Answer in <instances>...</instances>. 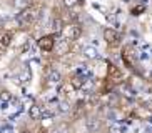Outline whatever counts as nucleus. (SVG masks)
Segmentation results:
<instances>
[{"mask_svg":"<svg viewBox=\"0 0 152 133\" xmlns=\"http://www.w3.org/2000/svg\"><path fill=\"white\" fill-rule=\"evenodd\" d=\"M39 17H40V9L35 7V5H30V7L20 10L17 13V23L22 28H27V27L34 25L39 20Z\"/></svg>","mask_w":152,"mask_h":133,"instance_id":"f257e3e1","label":"nucleus"},{"mask_svg":"<svg viewBox=\"0 0 152 133\" xmlns=\"http://www.w3.org/2000/svg\"><path fill=\"white\" fill-rule=\"evenodd\" d=\"M80 35H82V27L77 25V23H69V25L64 27V30H62V37L67 38V40H70V42L79 40Z\"/></svg>","mask_w":152,"mask_h":133,"instance_id":"f03ea898","label":"nucleus"},{"mask_svg":"<svg viewBox=\"0 0 152 133\" xmlns=\"http://www.w3.org/2000/svg\"><path fill=\"white\" fill-rule=\"evenodd\" d=\"M57 37H55V33H49V35H44L40 37V38L37 40V45H39V48L42 50V52H52V50L55 48V43H57Z\"/></svg>","mask_w":152,"mask_h":133,"instance_id":"7ed1b4c3","label":"nucleus"},{"mask_svg":"<svg viewBox=\"0 0 152 133\" xmlns=\"http://www.w3.org/2000/svg\"><path fill=\"white\" fill-rule=\"evenodd\" d=\"M107 68H109V75H107V80H110L112 83H119L124 80L122 77V72L117 68L115 65H112V63H107Z\"/></svg>","mask_w":152,"mask_h":133,"instance_id":"20e7f679","label":"nucleus"},{"mask_svg":"<svg viewBox=\"0 0 152 133\" xmlns=\"http://www.w3.org/2000/svg\"><path fill=\"white\" fill-rule=\"evenodd\" d=\"M104 40L107 42V45L115 47V45H119V33L114 28H105L104 30Z\"/></svg>","mask_w":152,"mask_h":133,"instance_id":"39448f33","label":"nucleus"},{"mask_svg":"<svg viewBox=\"0 0 152 133\" xmlns=\"http://www.w3.org/2000/svg\"><path fill=\"white\" fill-rule=\"evenodd\" d=\"M70 40H67V38H60V40H57V43H55V53L57 55H65V53H69L70 52Z\"/></svg>","mask_w":152,"mask_h":133,"instance_id":"423d86ee","label":"nucleus"},{"mask_svg":"<svg viewBox=\"0 0 152 133\" xmlns=\"http://www.w3.org/2000/svg\"><path fill=\"white\" fill-rule=\"evenodd\" d=\"M12 38H14V35H12V32H0V53H4L5 50L10 47V43H12Z\"/></svg>","mask_w":152,"mask_h":133,"instance_id":"0eeeda50","label":"nucleus"},{"mask_svg":"<svg viewBox=\"0 0 152 133\" xmlns=\"http://www.w3.org/2000/svg\"><path fill=\"white\" fill-rule=\"evenodd\" d=\"M28 115H30L32 120H40L44 116V110H42L40 105H32L30 110H28Z\"/></svg>","mask_w":152,"mask_h":133,"instance_id":"6e6552de","label":"nucleus"},{"mask_svg":"<svg viewBox=\"0 0 152 133\" xmlns=\"http://www.w3.org/2000/svg\"><path fill=\"white\" fill-rule=\"evenodd\" d=\"M130 48L129 47H125L124 50H122V58H124V62H125V65L129 66V68H134V60H132V55H130Z\"/></svg>","mask_w":152,"mask_h":133,"instance_id":"1a4fd4ad","label":"nucleus"},{"mask_svg":"<svg viewBox=\"0 0 152 133\" xmlns=\"http://www.w3.org/2000/svg\"><path fill=\"white\" fill-rule=\"evenodd\" d=\"M70 85H72V88H74V90L82 88V85H84V78H82L80 75H72V78H70Z\"/></svg>","mask_w":152,"mask_h":133,"instance_id":"9d476101","label":"nucleus"},{"mask_svg":"<svg viewBox=\"0 0 152 133\" xmlns=\"http://www.w3.org/2000/svg\"><path fill=\"white\" fill-rule=\"evenodd\" d=\"M52 27H54V32H62L64 30V20H62V17H57V18H54V22H52Z\"/></svg>","mask_w":152,"mask_h":133,"instance_id":"9b49d317","label":"nucleus"},{"mask_svg":"<svg viewBox=\"0 0 152 133\" xmlns=\"http://www.w3.org/2000/svg\"><path fill=\"white\" fill-rule=\"evenodd\" d=\"M144 12H145V5H142V4L134 5V7L130 9V13H132L134 17H137V15H140V13H144Z\"/></svg>","mask_w":152,"mask_h":133,"instance_id":"f8f14e48","label":"nucleus"},{"mask_svg":"<svg viewBox=\"0 0 152 133\" xmlns=\"http://www.w3.org/2000/svg\"><path fill=\"white\" fill-rule=\"evenodd\" d=\"M62 4L65 9H74V7H77V4H80V0H62Z\"/></svg>","mask_w":152,"mask_h":133,"instance_id":"ddd939ff","label":"nucleus"},{"mask_svg":"<svg viewBox=\"0 0 152 133\" xmlns=\"http://www.w3.org/2000/svg\"><path fill=\"white\" fill-rule=\"evenodd\" d=\"M30 2L28 0H15V7H18L20 10H23V9H27V7H30Z\"/></svg>","mask_w":152,"mask_h":133,"instance_id":"4468645a","label":"nucleus"},{"mask_svg":"<svg viewBox=\"0 0 152 133\" xmlns=\"http://www.w3.org/2000/svg\"><path fill=\"white\" fill-rule=\"evenodd\" d=\"M49 80L52 82V83H57V82H60V73H58V72H50Z\"/></svg>","mask_w":152,"mask_h":133,"instance_id":"2eb2a0df","label":"nucleus"},{"mask_svg":"<svg viewBox=\"0 0 152 133\" xmlns=\"http://www.w3.org/2000/svg\"><path fill=\"white\" fill-rule=\"evenodd\" d=\"M85 55L90 58H95V50L94 48H85Z\"/></svg>","mask_w":152,"mask_h":133,"instance_id":"dca6fc26","label":"nucleus"},{"mask_svg":"<svg viewBox=\"0 0 152 133\" xmlns=\"http://www.w3.org/2000/svg\"><path fill=\"white\" fill-rule=\"evenodd\" d=\"M2 98H4V100H7V98H9V93L4 92V93H2Z\"/></svg>","mask_w":152,"mask_h":133,"instance_id":"f3484780","label":"nucleus"}]
</instances>
